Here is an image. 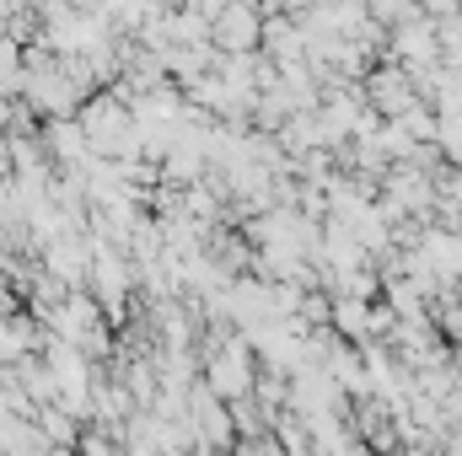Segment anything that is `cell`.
Segmentation results:
<instances>
[{"mask_svg":"<svg viewBox=\"0 0 462 456\" xmlns=\"http://www.w3.org/2000/svg\"><path fill=\"white\" fill-rule=\"evenodd\" d=\"M216 38H221L226 49H236V54H242V49H253V38H258V16H253L242 0H231V5L216 11Z\"/></svg>","mask_w":462,"mask_h":456,"instance_id":"6da1fadb","label":"cell"}]
</instances>
